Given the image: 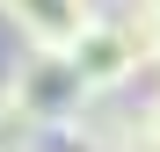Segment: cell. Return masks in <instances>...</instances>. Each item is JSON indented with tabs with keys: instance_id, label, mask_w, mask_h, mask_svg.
I'll return each instance as SVG.
<instances>
[{
	"instance_id": "4",
	"label": "cell",
	"mask_w": 160,
	"mask_h": 152,
	"mask_svg": "<svg viewBox=\"0 0 160 152\" xmlns=\"http://www.w3.org/2000/svg\"><path fill=\"white\" fill-rule=\"evenodd\" d=\"M109 22L124 29V44H131V58H138V72H160V0H124Z\"/></svg>"
},
{
	"instance_id": "7",
	"label": "cell",
	"mask_w": 160,
	"mask_h": 152,
	"mask_svg": "<svg viewBox=\"0 0 160 152\" xmlns=\"http://www.w3.org/2000/svg\"><path fill=\"white\" fill-rule=\"evenodd\" d=\"M0 15H8V0H0Z\"/></svg>"
},
{
	"instance_id": "5",
	"label": "cell",
	"mask_w": 160,
	"mask_h": 152,
	"mask_svg": "<svg viewBox=\"0 0 160 152\" xmlns=\"http://www.w3.org/2000/svg\"><path fill=\"white\" fill-rule=\"evenodd\" d=\"M37 131H44V123L22 109L8 87H0V152H29V145H37Z\"/></svg>"
},
{
	"instance_id": "1",
	"label": "cell",
	"mask_w": 160,
	"mask_h": 152,
	"mask_svg": "<svg viewBox=\"0 0 160 152\" xmlns=\"http://www.w3.org/2000/svg\"><path fill=\"white\" fill-rule=\"evenodd\" d=\"M66 72L80 80V94H124L131 80H138V58H131V44H124V29L109 15H95L88 29H80V44L66 51Z\"/></svg>"
},
{
	"instance_id": "3",
	"label": "cell",
	"mask_w": 160,
	"mask_h": 152,
	"mask_svg": "<svg viewBox=\"0 0 160 152\" xmlns=\"http://www.w3.org/2000/svg\"><path fill=\"white\" fill-rule=\"evenodd\" d=\"M102 7L95 0H8V22L22 29V51H66L80 44V29H88Z\"/></svg>"
},
{
	"instance_id": "8",
	"label": "cell",
	"mask_w": 160,
	"mask_h": 152,
	"mask_svg": "<svg viewBox=\"0 0 160 152\" xmlns=\"http://www.w3.org/2000/svg\"><path fill=\"white\" fill-rule=\"evenodd\" d=\"M117 7H124V0H117Z\"/></svg>"
},
{
	"instance_id": "6",
	"label": "cell",
	"mask_w": 160,
	"mask_h": 152,
	"mask_svg": "<svg viewBox=\"0 0 160 152\" xmlns=\"http://www.w3.org/2000/svg\"><path fill=\"white\" fill-rule=\"evenodd\" d=\"M138 138H146V145L160 152V87L146 94V109H138Z\"/></svg>"
},
{
	"instance_id": "2",
	"label": "cell",
	"mask_w": 160,
	"mask_h": 152,
	"mask_svg": "<svg viewBox=\"0 0 160 152\" xmlns=\"http://www.w3.org/2000/svg\"><path fill=\"white\" fill-rule=\"evenodd\" d=\"M8 94H15L22 109L44 123V131H58V123L80 109V101H88V94H80V80L66 72V58H58V51H22V65H15Z\"/></svg>"
}]
</instances>
